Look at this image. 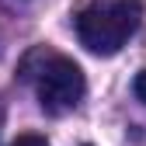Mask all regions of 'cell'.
I'll list each match as a JSON object with an SVG mask.
<instances>
[{
	"label": "cell",
	"instance_id": "3957f363",
	"mask_svg": "<svg viewBox=\"0 0 146 146\" xmlns=\"http://www.w3.org/2000/svg\"><path fill=\"white\" fill-rule=\"evenodd\" d=\"M11 146H49V139L38 136V132H25V136H17Z\"/></svg>",
	"mask_w": 146,
	"mask_h": 146
},
{
	"label": "cell",
	"instance_id": "277c9868",
	"mask_svg": "<svg viewBox=\"0 0 146 146\" xmlns=\"http://www.w3.org/2000/svg\"><path fill=\"white\" fill-rule=\"evenodd\" d=\"M132 90H136V98L146 104V70L139 73V77H136V84H132Z\"/></svg>",
	"mask_w": 146,
	"mask_h": 146
},
{
	"label": "cell",
	"instance_id": "6da1fadb",
	"mask_svg": "<svg viewBox=\"0 0 146 146\" xmlns=\"http://www.w3.org/2000/svg\"><path fill=\"white\" fill-rule=\"evenodd\" d=\"M143 0H87L77 11V38L94 56L115 52L139 31Z\"/></svg>",
	"mask_w": 146,
	"mask_h": 146
},
{
	"label": "cell",
	"instance_id": "7a4b0ae2",
	"mask_svg": "<svg viewBox=\"0 0 146 146\" xmlns=\"http://www.w3.org/2000/svg\"><path fill=\"white\" fill-rule=\"evenodd\" d=\"M84 70L70 56H49L45 66L38 70V104L49 115H66L84 101Z\"/></svg>",
	"mask_w": 146,
	"mask_h": 146
},
{
	"label": "cell",
	"instance_id": "5b68a950",
	"mask_svg": "<svg viewBox=\"0 0 146 146\" xmlns=\"http://www.w3.org/2000/svg\"><path fill=\"white\" fill-rule=\"evenodd\" d=\"M84 146H90V143H84Z\"/></svg>",
	"mask_w": 146,
	"mask_h": 146
}]
</instances>
